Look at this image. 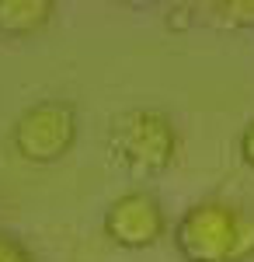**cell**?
Here are the masks:
<instances>
[{
	"label": "cell",
	"instance_id": "cell-1",
	"mask_svg": "<svg viewBox=\"0 0 254 262\" xmlns=\"http://www.w3.org/2000/svg\"><path fill=\"white\" fill-rule=\"evenodd\" d=\"M174 245L185 262H251L254 217L226 200H202L174 224Z\"/></svg>",
	"mask_w": 254,
	"mask_h": 262
},
{
	"label": "cell",
	"instance_id": "cell-2",
	"mask_svg": "<svg viewBox=\"0 0 254 262\" xmlns=\"http://www.w3.org/2000/svg\"><path fill=\"white\" fill-rule=\"evenodd\" d=\"M112 150L133 175H160L174 161L177 150L174 126L157 108L125 112L112 126Z\"/></svg>",
	"mask_w": 254,
	"mask_h": 262
},
{
	"label": "cell",
	"instance_id": "cell-3",
	"mask_svg": "<svg viewBox=\"0 0 254 262\" xmlns=\"http://www.w3.org/2000/svg\"><path fill=\"white\" fill-rule=\"evenodd\" d=\"M11 143L21 161L56 164L77 143V108L63 98H45L24 108L11 129Z\"/></svg>",
	"mask_w": 254,
	"mask_h": 262
},
{
	"label": "cell",
	"instance_id": "cell-4",
	"mask_svg": "<svg viewBox=\"0 0 254 262\" xmlns=\"http://www.w3.org/2000/svg\"><path fill=\"white\" fill-rule=\"evenodd\" d=\"M105 234L118 248H150L167 234V217L154 192L129 189L108 203L105 210Z\"/></svg>",
	"mask_w": 254,
	"mask_h": 262
},
{
	"label": "cell",
	"instance_id": "cell-5",
	"mask_svg": "<svg viewBox=\"0 0 254 262\" xmlns=\"http://www.w3.org/2000/svg\"><path fill=\"white\" fill-rule=\"evenodd\" d=\"M56 14L53 0H0V32L4 35H32L45 28Z\"/></svg>",
	"mask_w": 254,
	"mask_h": 262
},
{
	"label": "cell",
	"instance_id": "cell-6",
	"mask_svg": "<svg viewBox=\"0 0 254 262\" xmlns=\"http://www.w3.org/2000/svg\"><path fill=\"white\" fill-rule=\"evenodd\" d=\"M216 18L230 28H254V0H226V4H209Z\"/></svg>",
	"mask_w": 254,
	"mask_h": 262
},
{
	"label": "cell",
	"instance_id": "cell-7",
	"mask_svg": "<svg viewBox=\"0 0 254 262\" xmlns=\"http://www.w3.org/2000/svg\"><path fill=\"white\" fill-rule=\"evenodd\" d=\"M0 262H35V255L28 252V245L21 242V238L0 231Z\"/></svg>",
	"mask_w": 254,
	"mask_h": 262
},
{
	"label": "cell",
	"instance_id": "cell-8",
	"mask_svg": "<svg viewBox=\"0 0 254 262\" xmlns=\"http://www.w3.org/2000/svg\"><path fill=\"white\" fill-rule=\"evenodd\" d=\"M240 158L254 168V119L244 126V133H240Z\"/></svg>",
	"mask_w": 254,
	"mask_h": 262
}]
</instances>
